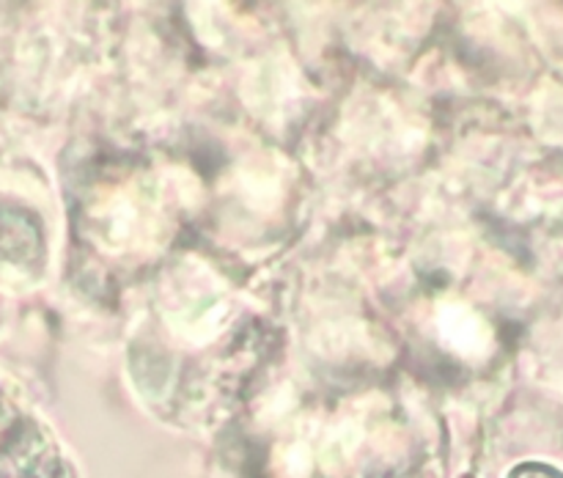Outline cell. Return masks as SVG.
<instances>
[{
    "label": "cell",
    "instance_id": "obj_1",
    "mask_svg": "<svg viewBox=\"0 0 563 478\" xmlns=\"http://www.w3.org/2000/svg\"><path fill=\"white\" fill-rule=\"evenodd\" d=\"M511 478H563V473L553 470V467H544V465H526L515 473Z\"/></svg>",
    "mask_w": 563,
    "mask_h": 478
}]
</instances>
